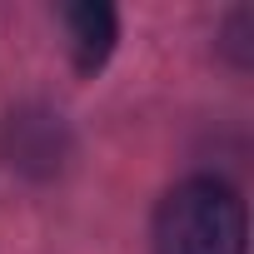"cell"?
I'll use <instances>...</instances> for the list:
<instances>
[{
  "mask_svg": "<svg viewBox=\"0 0 254 254\" xmlns=\"http://www.w3.org/2000/svg\"><path fill=\"white\" fill-rule=\"evenodd\" d=\"M249 219L244 199L224 180H185L155 209V254H244Z\"/></svg>",
  "mask_w": 254,
  "mask_h": 254,
  "instance_id": "cell-1",
  "label": "cell"
},
{
  "mask_svg": "<svg viewBox=\"0 0 254 254\" xmlns=\"http://www.w3.org/2000/svg\"><path fill=\"white\" fill-rule=\"evenodd\" d=\"M65 35H70L75 70L80 75H95L110 60V50H115L120 20H115L110 5H100V0H80V5H65Z\"/></svg>",
  "mask_w": 254,
  "mask_h": 254,
  "instance_id": "cell-2",
  "label": "cell"
}]
</instances>
